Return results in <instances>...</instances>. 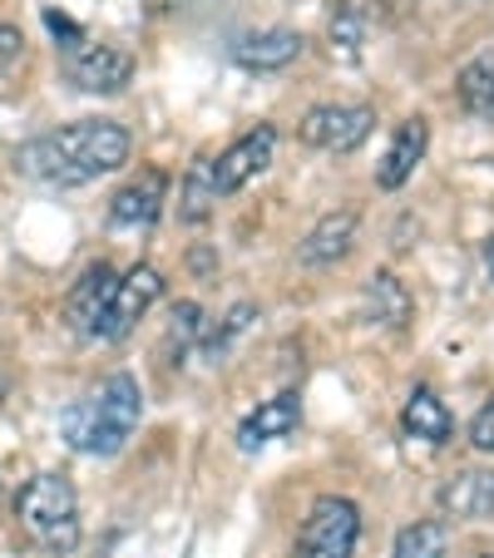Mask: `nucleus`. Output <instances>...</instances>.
<instances>
[{"mask_svg": "<svg viewBox=\"0 0 494 558\" xmlns=\"http://www.w3.org/2000/svg\"><path fill=\"white\" fill-rule=\"evenodd\" d=\"M129 129L115 119H80L55 134H40L15 148V169L45 189H80L99 173H115L129 163Z\"/></svg>", "mask_w": 494, "mask_h": 558, "instance_id": "f257e3e1", "label": "nucleus"}, {"mask_svg": "<svg viewBox=\"0 0 494 558\" xmlns=\"http://www.w3.org/2000/svg\"><path fill=\"white\" fill-rule=\"evenodd\" d=\"M138 415H144V390L129 371H115L95 396L74 401L60 415V430L70 440V450L80 454H119L129 445V435L138 430Z\"/></svg>", "mask_w": 494, "mask_h": 558, "instance_id": "f03ea898", "label": "nucleus"}, {"mask_svg": "<svg viewBox=\"0 0 494 558\" xmlns=\"http://www.w3.org/2000/svg\"><path fill=\"white\" fill-rule=\"evenodd\" d=\"M15 519L45 554H74L80 548V495L64 474H35L15 495Z\"/></svg>", "mask_w": 494, "mask_h": 558, "instance_id": "7ed1b4c3", "label": "nucleus"}, {"mask_svg": "<svg viewBox=\"0 0 494 558\" xmlns=\"http://www.w3.org/2000/svg\"><path fill=\"white\" fill-rule=\"evenodd\" d=\"M45 25L64 40V80L74 89H85V95H119L134 80V54L129 50H119L109 40H89L80 25L55 11H45Z\"/></svg>", "mask_w": 494, "mask_h": 558, "instance_id": "20e7f679", "label": "nucleus"}, {"mask_svg": "<svg viewBox=\"0 0 494 558\" xmlns=\"http://www.w3.org/2000/svg\"><path fill=\"white\" fill-rule=\"evenodd\" d=\"M361 538V509L341 495H322L306 509V524L297 534V558H351Z\"/></svg>", "mask_w": 494, "mask_h": 558, "instance_id": "39448f33", "label": "nucleus"}, {"mask_svg": "<svg viewBox=\"0 0 494 558\" xmlns=\"http://www.w3.org/2000/svg\"><path fill=\"white\" fill-rule=\"evenodd\" d=\"M371 129H376L371 105H316L302 119V144L322 148V154H351L371 138Z\"/></svg>", "mask_w": 494, "mask_h": 558, "instance_id": "423d86ee", "label": "nucleus"}, {"mask_svg": "<svg viewBox=\"0 0 494 558\" xmlns=\"http://www.w3.org/2000/svg\"><path fill=\"white\" fill-rule=\"evenodd\" d=\"M158 292H164V277H158V267L148 263H134L124 277L115 282V296H109V312L105 322H99L95 337L99 341H124L129 331L144 322V312L158 302Z\"/></svg>", "mask_w": 494, "mask_h": 558, "instance_id": "0eeeda50", "label": "nucleus"}, {"mask_svg": "<svg viewBox=\"0 0 494 558\" xmlns=\"http://www.w3.org/2000/svg\"><path fill=\"white\" fill-rule=\"evenodd\" d=\"M273 154H277V129L263 124V129H253V134H242L228 154L213 158V183H218V198L238 193L242 183H253L257 173L273 163Z\"/></svg>", "mask_w": 494, "mask_h": 558, "instance_id": "6e6552de", "label": "nucleus"}, {"mask_svg": "<svg viewBox=\"0 0 494 558\" xmlns=\"http://www.w3.org/2000/svg\"><path fill=\"white\" fill-rule=\"evenodd\" d=\"M115 267L109 263H89L85 272H80V282L70 287V296H64V316H70V327L80 331V337H95L99 322H105L109 312V296H115Z\"/></svg>", "mask_w": 494, "mask_h": 558, "instance_id": "1a4fd4ad", "label": "nucleus"}, {"mask_svg": "<svg viewBox=\"0 0 494 558\" xmlns=\"http://www.w3.org/2000/svg\"><path fill=\"white\" fill-rule=\"evenodd\" d=\"M164 198H169V173L144 169L134 183H124V189L115 193L109 222H115V228H148V222L164 213Z\"/></svg>", "mask_w": 494, "mask_h": 558, "instance_id": "9d476101", "label": "nucleus"}, {"mask_svg": "<svg viewBox=\"0 0 494 558\" xmlns=\"http://www.w3.org/2000/svg\"><path fill=\"white\" fill-rule=\"evenodd\" d=\"M297 421H302V401H297L292 390H282V396H273L267 405H257V411L238 425V450H242V454H257L263 445H273V440H282V435H292Z\"/></svg>", "mask_w": 494, "mask_h": 558, "instance_id": "9b49d317", "label": "nucleus"}, {"mask_svg": "<svg viewBox=\"0 0 494 558\" xmlns=\"http://www.w3.org/2000/svg\"><path fill=\"white\" fill-rule=\"evenodd\" d=\"M450 519H494V470H460L435 495Z\"/></svg>", "mask_w": 494, "mask_h": 558, "instance_id": "f8f14e48", "label": "nucleus"}, {"mask_svg": "<svg viewBox=\"0 0 494 558\" xmlns=\"http://www.w3.org/2000/svg\"><path fill=\"white\" fill-rule=\"evenodd\" d=\"M302 35L297 31H282V25H277V31H257V35H242L238 45H232V60L242 64V70H287V64L297 60V54H302Z\"/></svg>", "mask_w": 494, "mask_h": 558, "instance_id": "ddd939ff", "label": "nucleus"}, {"mask_svg": "<svg viewBox=\"0 0 494 558\" xmlns=\"http://www.w3.org/2000/svg\"><path fill=\"white\" fill-rule=\"evenodd\" d=\"M351 243H357V213L351 208L326 213V218L302 238V263L306 267H332L351 253Z\"/></svg>", "mask_w": 494, "mask_h": 558, "instance_id": "4468645a", "label": "nucleus"}, {"mask_svg": "<svg viewBox=\"0 0 494 558\" xmlns=\"http://www.w3.org/2000/svg\"><path fill=\"white\" fill-rule=\"evenodd\" d=\"M425 144H431V124H425L421 114L406 119V124L396 129V138H390L386 158H381V173H376L381 189H400V183L415 173V163L425 158Z\"/></svg>", "mask_w": 494, "mask_h": 558, "instance_id": "2eb2a0df", "label": "nucleus"}, {"mask_svg": "<svg viewBox=\"0 0 494 558\" xmlns=\"http://www.w3.org/2000/svg\"><path fill=\"white\" fill-rule=\"evenodd\" d=\"M361 306H366V322L371 327H386L400 331L410 322V292L396 272H371L366 277V292H361Z\"/></svg>", "mask_w": 494, "mask_h": 558, "instance_id": "dca6fc26", "label": "nucleus"}, {"mask_svg": "<svg viewBox=\"0 0 494 558\" xmlns=\"http://www.w3.org/2000/svg\"><path fill=\"white\" fill-rule=\"evenodd\" d=\"M400 425H406L410 440H425V445H445L455 430L450 411H445V401L435 396V390H410V401H406V415H400Z\"/></svg>", "mask_w": 494, "mask_h": 558, "instance_id": "f3484780", "label": "nucleus"}, {"mask_svg": "<svg viewBox=\"0 0 494 558\" xmlns=\"http://www.w3.org/2000/svg\"><path fill=\"white\" fill-rule=\"evenodd\" d=\"M455 89H460V105L470 109L474 119H494V50L474 54V60L460 70Z\"/></svg>", "mask_w": 494, "mask_h": 558, "instance_id": "a211bd4d", "label": "nucleus"}, {"mask_svg": "<svg viewBox=\"0 0 494 558\" xmlns=\"http://www.w3.org/2000/svg\"><path fill=\"white\" fill-rule=\"evenodd\" d=\"M361 31H366L361 11L351 5V0H337V11H332V21H326V50H332V60L357 64L361 60Z\"/></svg>", "mask_w": 494, "mask_h": 558, "instance_id": "6ab92c4d", "label": "nucleus"}, {"mask_svg": "<svg viewBox=\"0 0 494 558\" xmlns=\"http://www.w3.org/2000/svg\"><path fill=\"white\" fill-rule=\"evenodd\" d=\"M213 203H218V183H213V158H198L179 189V213L183 222H208Z\"/></svg>", "mask_w": 494, "mask_h": 558, "instance_id": "aec40b11", "label": "nucleus"}, {"mask_svg": "<svg viewBox=\"0 0 494 558\" xmlns=\"http://www.w3.org/2000/svg\"><path fill=\"white\" fill-rule=\"evenodd\" d=\"M253 316H257V306H248V302L232 306V312L222 316L218 331H203V356H208V361H222V356H228V347L242 337V331H248V322H253Z\"/></svg>", "mask_w": 494, "mask_h": 558, "instance_id": "412c9836", "label": "nucleus"}, {"mask_svg": "<svg viewBox=\"0 0 494 558\" xmlns=\"http://www.w3.org/2000/svg\"><path fill=\"white\" fill-rule=\"evenodd\" d=\"M445 554V524L425 519V524H410L396 544V558H441Z\"/></svg>", "mask_w": 494, "mask_h": 558, "instance_id": "4be33fe9", "label": "nucleus"}, {"mask_svg": "<svg viewBox=\"0 0 494 558\" xmlns=\"http://www.w3.org/2000/svg\"><path fill=\"white\" fill-rule=\"evenodd\" d=\"M203 331H208V327H203V306H198V302H179V306H173L169 347L179 351V356H183V351H189V347H198V341H203Z\"/></svg>", "mask_w": 494, "mask_h": 558, "instance_id": "5701e85b", "label": "nucleus"}, {"mask_svg": "<svg viewBox=\"0 0 494 558\" xmlns=\"http://www.w3.org/2000/svg\"><path fill=\"white\" fill-rule=\"evenodd\" d=\"M21 54H25V35L15 31V25H5V21H0V74H11Z\"/></svg>", "mask_w": 494, "mask_h": 558, "instance_id": "b1692460", "label": "nucleus"}, {"mask_svg": "<svg viewBox=\"0 0 494 558\" xmlns=\"http://www.w3.org/2000/svg\"><path fill=\"white\" fill-rule=\"evenodd\" d=\"M470 445H474V450H484V454H494V401L484 405L480 415H474V425H470Z\"/></svg>", "mask_w": 494, "mask_h": 558, "instance_id": "393cba45", "label": "nucleus"}, {"mask_svg": "<svg viewBox=\"0 0 494 558\" xmlns=\"http://www.w3.org/2000/svg\"><path fill=\"white\" fill-rule=\"evenodd\" d=\"M376 5H381V15H386V21H400V15H410L421 0H376Z\"/></svg>", "mask_w": 494, "mask_h": 558, "instance_id": "a878e982", "label": "nucleus"}, {"mask_svg": "<svg viewBox=\"0 0 494 558\" xmlns=\"http://www.w3.org/2000/svg\"><path fill=\"white\" fill-rule=\"evenodd\" d=\"M484 272H490V282H494V238H484Z\"/></svg>", "mask_w": 494, "mask_h": 558, "instance_id": "bb28decb", "label": "nucleus"}, {"mask_svg": "<svg viewBox=\"0 0 494 558\" xmlns=\"http://www.w3.org/2000/svg\"><path fill=\"white\" fill-rule=\"evenodd\" d=\"M0 401H5V376H0Z\"/></svg>", "mask_w": 494, "mask_h": 558, "instance_id": "cd10ccee", "label": "nucleus"}, {"mask_svg": "<svg viewBox=\"0 0 494 558\" xmlns=\"http://www.w3.org/2000/svg\"><path fill=\"white\" fill-rule=\"evenodd\" d=\"M484 558H494V554H484Z\"/></svg>", "mask_w": 494, "mask_h": 558, "instance_id": "c85d7f7f", "label": "nucleus"}]
</instances>
